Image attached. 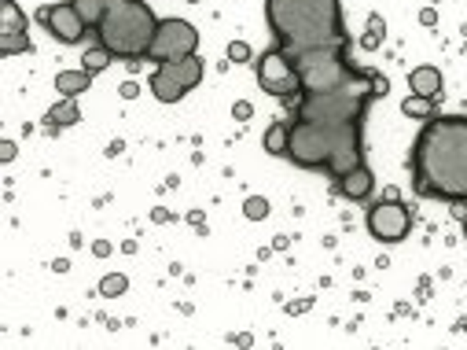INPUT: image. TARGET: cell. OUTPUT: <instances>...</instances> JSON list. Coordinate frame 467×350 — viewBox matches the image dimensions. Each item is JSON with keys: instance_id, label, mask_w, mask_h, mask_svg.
Segmentation results:
<instances>
[{"instance_id": "6da1fadb", "label": "cell", "mask_w": 467, "mask_h": 350, "mask_svg": "<svg viewBox=\"0 0 467 350\" xmlns=\"http://www.w3.org/2000/svg\"><path fill=\"white\" fill-rule=\"evenodd\" d=\"M412 189L423 200L467 203V114H434L412 144Z\"/></svg>"}, {"instance_id": "7a4b0ae2", "label": "cell", "mask_w": 467, "mask_h": 350, "mask_svg": "<svg viewBox=\"0 0 467 350\" xmlns=\"http://www.w3.org/2000/svg\"><path fill=\"white\" fill-rule=\"evenodd\" d=\"M265 19L287 55L349 44L338 0H265Z\"/></svg>"}, {"instance_id": "3957f363", "label": "cell", "mask_w": 467, "mask_h": 350, "mask_svg": "<svg viewBox=\"0 0 467 350\" xmlns=\"http://www.w3.org/2000/svg\"><path fill=\"white\" fill-rule=\"evenodd\" d=\"M158 22L162 19H155V11L144 0H125L103 15V22L96 26V41L114 60H147Z\"/></svg>"}, {"instance_id": "277c9868", "label": "cell", "mask_w": 467, "mask_h": 350, "mask_svg": "<svg viewBox=\"0 0 467 350\" xmlns=\"http://www.w3.org/2000/svg\"><path fill=\"white\" fill-rule=\"evenodd\" d=\"M291 63L298 70L302 92H331L346 85L357 74V67L349 63V44H331V49H309L291 55Z\"/></svg>"}, {"instance_id": "5b68a950", "label": "cell", "mask_w": 467, "mask_h": 350, "mask_svg": "<svg viewBox=\"0 0 467 350\" xmlns=\"http://www.w3.org/2000/svg\"><path fill=\"white\" fill-rule=\"evenodd\" d=\"M284 159H291L302 170H328V162H331V140H328V133H324L320 125L295 119V122H291L287 155Z\"/></svg>"}, {"instance_id": "8992f818", "label": "cell", "mask_w": 467, "mask_h": 350, "mask_svg": "<svg viewBox=\"0 0 467 350\" xmlns=\"http://www.w3.org/2000/svg\"><path fill=\"white\" fill-rule=\"evenodd\" d=\"M258 85L276 100H302V81H298V70L291 63V55L280 49H268L258 55Z\"/></svg>"}, {"instance_id": "52a82bcc", "label": "cell", "mask_w": 467, "mask_h": 350, "mask_svg": "<svg viewBox=\"0 0 467 350\" xmlns=\"http://www.w3.org/2000/svg\"><path fill=\"white\" fill-rule=\"evenodd\" d=\"M195 49H199V30H195L188 19H162L158 30H155V41H151L147 60L170 63V60L195 55Z\"/></svg>"}, {"instance_id": "ba28073f", "label": "cell", "mask_w": 467, "mask_h": 350, "mask_svg": "<svg viewBox=\"0 0 467 350\" xmlns=\"http://www.w3.org/2000/svg\"><path fill=\"white\" fill-rule=\"evenodd\" d=\"M365 225L368 232L376 236L379 243H401L408 236V229H412V214H408V207L398 200V195H387V200L372 203L368 214H365Z\"/></svg>"}, {"instance_id": "9c48e42d", "label": "cell", "mask_w": 467, "mask_h": 350, "mask_svg": "<svg viewBox=\"0 0 467 350\" xmlns=\"http://www.w3.org/2000/svg\"><path fill=\"white\" fill-rule=\"evenodd\" d=\"M37 19L48 26V33L59 44H81V41H85V33H89L85 19L77 15V8L70 4V0H66V4H55V8H41Z\"/></svg>"}, {"instance_id": "30bf717a", "label": "cell", "mask_w": 467, "mask_h": 350, "mask_svg": "<svg viewBox=\"0 0 467 350\" xmlns=\"http://www.w3.org/2000/svg\"><path fill=\"white\" fill-rule=\"evenodd\" d=\"M335 189H338V195H346L349 203H365L368 195H372V189H376V173H372L365 162H360L357 170H349L346 177L335 181Z\"/></svg>"}, {"instance_id": "8fae6325", "label": "cell", "mask_w": 467, "mask_h": 350, "mask_svg": "<svg viewBox=\"0 0 467 350\" xmlns=\"http://www.w3.org/2000/svg\"><path fill=\"white\" fill-rule=\"evenodd\" d=\"M158 70L166 78H173L177 85L188 92V89H195L203 81V60L199 55H184V60H170V63H158Z\"/></svg>"}, {"instance_id": "7c38bea8", "label": "cell", "mask_w": 467, "mask_h": 350, "mask_svg": "<svg viewBox=\"0 0 467 350\" xmlns=\"http://www.w3.org/2000/svg\"><path fill=\"white\" fill-rule=\"evenodd\" d=\"M408 89L416 92V96H427V100H438V92H441V70L438 67H416L412 74H408Z\"/></svg>"}, {"instance_id": "4fadbf2b", "label": "cell", "mask_w": 467, "mask_h": 350, "mask_svg": "<svg viewBox=\"0 0 467 350\" xmlns=\"http://www.w3.org/2000/svg\"><path fill=\"white\" fill-rule=\"evenodd\" d=\"M89 85H92V74H89L85 67H81V70H59V74H55V89H59L66 100L81 96Z\"/></svg>"}, {"instance_id": "5bb4252c", "label": "cell", "mask_w": 467, "mask_h": 350, "mask_svg": "<svg viewBox=\"0 0 467 350\" xmlns=\"http://www.w3.org/2000/svg\"><path fill=\"white\" fill-rule=\"evenodd\" d=\"M81 119V111H77V103L74 100H59L55 107H48V114H44V130L48 133H55V130H63V125H74Z\"/></svg>"}, {"instance_id": "9a60e30c", "label": "cell", "mask_w": 467, "mask_h": 350, "mask_svg": "<svg viewBox=\"0 0 467 350\" xmlns=\"http://www.w3.org/2000/svg\"><path fill=\"white\" fill-rule=\"evenodd\" d=\"M151 92H155V100H162V103H177V100H184V89H181L173 78L162 74L158 67H155V74H151Z\"/></svg>"}, {"instance_id": "2e32d148", "label": "cell", "mask_w": 467, "mask_h": 350, "mask_svg": "<svg viewBox=\"0 0 467 350\" xmlns=\"http://www.w3.org/2000/svg\"><path fill=\"white\" fill-rule=\"evenodd\" d=\"M0 33H26V15L15 0H0Z\"/></svg>"}, {"instance_id": "e0dca14e", "label": "cell", "mask_w": 467, "mask_h": 350, "mask_svg": "<svg viewBox=\"0 0 467 350\" xmlns=\"http://www.w3.org/2000/svg\"><path fill=\"white\" fill-rule=\"evenodd\" d=\"M70 4L77 8V15L85 19L89 30H96L100 22H103V15L111 11V0H70Z\"/></svg>"}, {"instance_id": "ac0fdd59", "label": "cell", "mask_w": 467, "mask_h": 350, "mask_svg": "<svg viewBox=\"0 0 467 350\" xmlns=\"http://www.w3.org/2000/svg\"><path fill=\"white\" fill-rule=\"evenodd\" d=\"M287 137H291V122H273L265 130V151L276 155V159H284L287 155Z\"/></svg>"}, {"instance_id": "d6986e66", "label": "cell", "mask_w": 467, "mask_h": 350, "mask_svg": "<svg viewBox=\"0 0 467 350\" xmlns=\"http://www.w3.org/2000/svg\"><path fill=\"white\" fill-rule=\"evenodd\" d=\"M401 111L408 114V119H423V122H430L434 119V100H427V96H408L405 103H401Z\"/></svg>"}, {"instance_id": "ffe728a7", "label": "cell", "mask_w": 467, "mask_h": 350, "mask_svg": "<svg viewBox=\"0 0 467 350\" xmlns=\"http://www.w3.org/2000/svg\"><path fill=\"white\" fill-rule=\"evenodd\" d=\"M0 52H4V55L30 52V33H0Z\"/></svg>"}, {"instance_id": "44dd1931", "label": "cell", "mask_w": 467, "mask_h": 350, "mask_svg": "<svg viewBox=\"0 0 467 350\" xmlns=\"http://www.w3.org/2000/svg\"><path fill=\"white\" fill-rule=\"evenodd\" d=\"M111 60H114V55H111L107 49H103V44H96V49H89V52H85V60H81V67H85L89 74H100L103 67H111Z\"/></svg>"}, {"instance_id": "7402d4cb", "label": "cell", "mask_w": 467, "mask_h": 350, "mask_svg": "<svg viewBox=\"0 0 467 350\" xmlns=\"http://www.w3.org/2000/svg\"><path fill=\"white\" fill-rule=\"evenodd\" d=\"M383 37H387V22H383V15H372L368 19V33H365V49H379Z\"/></svg>"}, {"instance_id": "603a6c76", "label": "cell", "mask_w": 467, "mask_h": 350, "mask_svg": "<svg viewBox=\"0 0 467 350\" xmlns=\"http://www.w3.org/2000/svg\"><path fill=\"white\" fill-rule=\"evenodd\" d=\"M125 288H129V280H125L122 273H111V277L100 280V291H103V295H122Z\"/></svg>"}, {"instance_id": "cb8c5ba5", "label": "cell", "mask_w": 467, "mask_h": 350, "mask_svg": "<svg viewBox=\"0 0 467 350\" xmlns=\"http://www.w3.org/2000/svg\"><path fill=\"white\" fill-rule=\"evenodd\" d=\"M243 214H247L250 221H262V218H268V203L262 200V195H250V200L243 203Z\"/></svg>"}, {"instance_id": "d4e9b609", "label": "cell", "mask_w": 467, "mask_h": 350, "mask_svg": "<svg viewBox=\"0 0 467 350\" xmlns=\"http://www.w3.org/2000/svg\"><path fill=\"white\" fill-rule=\"evenodd\" d=\"M228 60H232V63H247V60H250V44H247V41H232V44H228Z\"/></svg>"}, {"instance_id": "484cf974", "label": "cell", "mask_w": 467, "mask_h": 350, "mask_svg": "<svg viewBox=\"0 0 467 350\" xmlns=\"http://www.w3.org/2000/svg\"><path fill=\"white\" fill-rule=\"evenodd\" d=\"M419 22H423V26H434V22H438L434 8H423V11H419Z\"/></svg>"}, {"instance_id": "4316f807", "label": "cell", "mask_w": 467, "mask_h": 350, "mask_svg": "<svg viewBox=\"0 0 467 350\" xmlns=\"http://www.w3.org/2000/svg\"><path fill=\"white\" fill-rule=\"evenodd\" d=\"M0 159H4V162L15 159V144H11V140H4V144H0Z\"/></svg>"}, {"instance_id": "83f0119b", "label": "cell", "mask_w": 467, "mask_h": 350, "mask_svg": "<svg viewBox=\"0 0 467 350\" xmlns=\"http://www.w3.org/2000/svg\"><path fill=\"white\" fill-rule=\"evenodd\" d=\"M122 96H125V100L136 96V81H125V85H122Z\"/></svg>"}, {"instance_id": "f1b7e54d", "label": "cell", "mask_w": 467, "mask_h": 350, "mask_svg": "<svg viewBox=\"0 0 467 350\" xmlns=\"http://www.w3.org/2000/svg\"><path fill=\"white\" fill-rule=\"evenodd\" d=\"M236 119H239V122L250 119V103H236Z\"/></svg>"}, {"instance_id": "f546056e", "label": "cell", "mask_w": 467, "mask_h": 350, "mask_svg": "<svg viewBox=\"0 0 467 350\" xmlns=\"http://www.w3.org/2000/svg\"><path fill=\"white\" fill-rule=\"evenodd\" d=\"M464 236H467V214H464Z\"/></svg>"}, {"instance_id": "4dcf8cb0", "label": "cell", "mask_w": 467, "mask_h": 350, "mask_svg": "<svg viewBox=\"0 0 467 350\" xmlns=\"http://www.w3.org/2000/svg\"><path fill=\"white\" fill-rule=\"evenodd\" d=\"M114 4H125V0H111V8H114Z\"/></svg>"}, {"instance_id": "1f68e13d", "label": "cell", "mask_w": 467, "mask_h": 350, "mask_svg": "<svg viewBox=\"0 0 467 350\" xmlns=\"http://www.w3.org/2000/svg\"><path fill=\"white\" fill-rule=\"evenodd\" d=\"M192 4H199V0H192Z\"/></svg>"}]
</instances>
